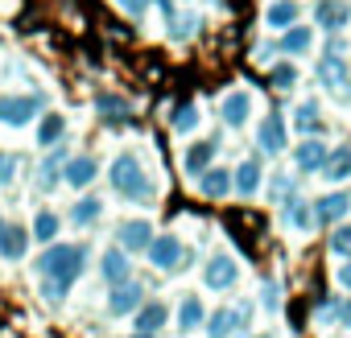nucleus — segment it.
Returning <instances> with one entry per match:
<instances>
[{
  "label": "nucleus",
  "instance_id": "4c0bfd02",
  "mask_svg": "<svg viewBox=\"0 0 351 338\" xmlns=\"http://www.w3.org/2000/svg\"><path fill=\"white\" fill-rule=\"evenodd\" d=\"M261 305H265V313H281V285L273 276L261 281Z\"/></svg>",
  "mask_w": 351,
  "mask_h": 338
},
{
  "label": "nucleus",
  "instance_id": "4be33fe9",
  "mask_svg": "<svg viewBox=\"0 0 351 338\" xmlns=\"http://www.w3.org/2000/svg\"><path fill=\"white\" fill-rule=\"evenodd\" d=\"M195 186H199L203 198H228V194H232V169L211 165V169H203V174L195 178Z\"/></svg>",
  "mask_w": 351,
  "mask_h": 338
},
{
  "label": "nucleus",
  "instance_id": "49530a36",
  "mask_svg": "<svg viewBox=\"0 0 351 338\" xmlns=\"http://www.w3.org/2000/svg\"><path fill=\"white\" fill-rule=\"evenodd\" d=\"M0 227H5V215H0Z\"/></svg>",
  "mask_w": 351,
  "mask_h": 338
},
{
  "label": "nucleus",
  "instance_id": "ddd939ff",
  "mask_svg": "<svg viewBox=\"0 0 351 338\" xmlns=\"http://www.w3.org/2000/svg\"><path fill=\"white\" fill-rule=\"evenodd\" d=\"M261 186H265V165H261V157H248V161H240V165L232 169V190H236L240 198L261 194Z\"/></svg>",
  "mask_w": 351,
  "mask_h": 338
},
{
  "label": "nucleus",
  "instance_id": "72a5a7b5",
  "mask_svg": "<svg viewBox=\"0 0 351 338\" xmlns=\"http://www.w3.org/2000/svg\"><path fill=\"white\" fill-rule=\"evenodd\" d=\"M169 128L173 132H195L199 128V107L195 103H178V107L169 112Z\"/></svg>",
  "mask_w": 351,
  "mask_h": 338
},
{
  "label": "nucleus",
  "instance_id": "a211bd4d",
  "mask_svg": "<svg viewBox=\"0 0 351 338\" xmlns=\"http://www.w3.org/2000/svg\"><path fill=\"white\" fill-rule=\"evenodd\" d=\"M252 116V91H228L223 103H219V120L228 128H244Z\"/></svg>",
  "mask_w": 351,
  "mask_h": 338
},
{
  "label": "nucleus",
  "instance_id": "9d476101",
  "mask_svg": "<svg viewBox=\"0 0 351 338\" xmlns=\"http://www.w3.org/2000/svg\"><path fill=\"white\" fill-rule=\"evenodd\" d=\"M149 244H153V223L149 219H124L116 227V248H124L128 256L149 252Z\"/></svg>",
  "mask_w": 351,
  "mask_h": 338
},
{
  "label": "nucleus",
  "instance_id": "412c9836",
  "mask_svg": "<svg viewBox=\"0 0 351 338\" xmlns=\"http://www.w3.org/2000/svg\"><path fill=\"white\" fill-rule=\"evenodd\" d=\"M215 153H219V140H215V136L195 140V144L186 148V157H182V169H186L191 178H199L203 169H211V165H215Z\"/></svg>",
  "mask_w": 351,
  "mask_h": 338
},
{
  "label": "nucleus",
  "instance_id": "ea45409f",
  "mask_svg": "<svg viewBox=\"0 0 351 338\" xmlns=\"http://www.w3.org/2000/svg\"><path fill=\"white\" fill-rule=\"evenodd\" d=\"M339 305H343V297H322L318 309H314V317H318L322 326H330V322H339Z\"/></svg>",
  "mask_w": 351,
  "mask_h": 338
},
{
  "label": "nucleus",
  "instance_id": "c03bdc74",
  "mask_svg": "<svg viewBox=\"0 0 351 338\" xmlns=\"http://www.w3.org/2000/svg\"><path fill=\"white\" fill-rule=\"evenodd\" d=\"M128 338H157V334H136V330H132V334H128Z\"/></svg>",
  "mask_w": 351,
  "mask_h": 338
},
{
  "label": "nucleus",
  "instance_id": "f03ea898",
  "mask_svg": "<svg viewBox=\"0 0 351 338\" xmlns=\"http://www.w3.org/2000/svg\"><path fill=\"white\" fill-rule=\"evenodd\" d=\"M108 182H112V190H116L124 203H141V207H149V203L157 198L153 178L145 174V165H141L132 153H120V157L108 165Z\"/></svg>",
  "mask_w": 351,
  "mask_h": 338
},
{
  "label": "nucleus",
  "instance_id": "c756f323",
  "mask_svg": "<svg viewBox=\"0 0 351 338\" xmlns=\"http://www.w3.org/2000/svg\"><path fill=\"white\" fill-rule=\"evenodd\" d=\"M199 25H203L199 13H173V17L165 21V34H169V42H191V38L199 34Z\"/></svg>",
  "mask_w": 351,
  "mask_h": 338
},
{
  "label": "nucleus",
  "instance_id": "b1692460",
  "mask_svg": "<svg viewBox=\"0 0 351 338\" xmlns=\"http://www.w3.org/2000/svg\"><path fill=\"white\" fill-rule=\"evenodd\" d=\"M165 322H169V305H165V301H145V305L132 313V330H136V334H157Z\"/></svg>",
  "mask_w": 351,
  "mask_h": 338
},
{
  "label": "nucleus",
  "instance_id": "f257e3e1",
  "mask_svg": "<svg viewBox=\"0 0 351 338\" xmlns=\"http://www.w3.org/2000/svg\"><path fill=\"white\" fill-rule=\"evenodd\" d=\"M87 268V244H46V252H38L34 260V272H38V293L58 305L66 301V293L75 289V281L83 276Z\"/></svg>",
  "mask_w": 351,
  "mask_h": 338
},
{
  "label": "nucleus",
  "instance_id": "f8f14e48",
  "mask_svg": "<svg viewBox=\"0 0 351 338\" xmlns=\"http://www.w3.org/2000/svg\"><path fill=\"white\" fill-rule=\"evenodd\" d=\"M95 178H99V161H95L91 153H75V157L62 165V182H66L71 190H87Z\"/></svg>",
  "mask_w": 351,
  "mask_h": 338
},
{
  "label": "nucleus",
  "instance_id": "393cba45",
  "mask_svg": "<svg viewBox=\"0 0 351 338\" xmlns=\"http://www.w3.org/2000/svg\"><path fill=\"white\" fill-rule=\"evenodd\" d=\"M277 46H281V54L302 58V54H310V50H314V29L298 21V25H289V29L281 34V42H277Z\"/></svg>",
  "mask_w": 351,
  "mask_h": 338
},
{
  "label": "nucleus",
  "instance_id": "39448f33",
  "mask_svg": "<svg viewBox=\"0 0 351 338\" xmlns=\"http://www.w3.org/2000/svg\"><path fill=\"white\" fill-rule=\"evenodd\" d=\"M248 317H252V301H236V305H223V309L207 313L203 330H207V338H232L248 326Z\"/></svg>",
  "mask_w": 351,
  "mask_h": 338
},
{
  "label": "nucleus",
  "instance_id": "cd10ccee",
  "mask_svg": "<svg viewBox=\"0 0 351 338\" xmlns=\"http://www.w3.org/2000/svg\"><path fill=\"white\" fill-rule=\"evenodd\" d=\"M62 136H66V116H58V112L38 116V148H54V144H62Z\"/></svg>",
  "mask_w": 351,
  "mask_h": 338
},
{
  "label": "nucleus",
  "instance_id": "5701e85b",
  "mask_svg": "<svg viewBox=\"0 0 351 338\" xmlns=\"http://www.w3.org/2000/svg\"><path fill=\"white\" fill-rule=\"evenodd\" d=\"M314 21H318L326 34H339V29L351 21L347 0H318V5H314Z\"/></svg>",
  "mask_w": 351,
  "mask_h": 338
},
{
  "label": "nucleus",
  "instance_id": "2f4dec72",
  "mask_svg": "<svg viewBox=\"0 0 351 338\" xmlns=\"http://www.w3.org/2000/svg\"><path fill=\"white\" fill-rule=\"evenodd\" d=\"M58 231H62V219H58L54 211H38V215H34V227H29V239H38V244H54Z\"/></svg>",
  "mask_w": 351,
  "mask_h": 338
},
{
  "label": "nucleus",
  "instance_id": "423d86ee",
  "mask_svg": "<svg viewBox=\"0 0 351 338\" xmlns=\"http://www.w3.org/2000/svg\"><path fill=\"white\" fill-rule=\"evenodd\" d=\"M236 281H240V264H236L228 252H215V256L203 264V285H207L211 293H228V289H236Z\"/></svg>",
  "mask_w": 351,
  "mask_h": 338
},
{
  "label": "nucleus",
  "instance_id": "c9c22d12",
  "mask_svg": "<svg viewBox=\"0 0 351 338\" xmlns=\"http://www.w3.org/2000/svg\"><path fill=\"white\" fill-rule=\"evenodd\" d=\"M298 194V182L289 178V174H277V178H269V203H289Z\"/></svg>",
  "mask_w": 351,
  "mask_h": 338
},
{
  "label": "nucleus",
  "instance_id": "bb28decb",
  "mask_svg": "<svg viewBox=\"0 0 351 338\" xmlns=\"http://www.w3.org/2000/svg\"><path fill=\"white\" fill-rule=\"evenodd\" d=\"M298 17H302V9H298V0H273V5L265 9V25L269 29H289V25H298Z\"/></svg>",
  "mask_w": 351,
  "mask_h": 338
},
{
  "label": "nucleus",
  "instance_id": "f704fd0d",
  "mask_svg": "<svg viewBox=\"0 0 351 338\" xmlns=\"http://www.w3.org/2000/svg\"><path fill=\"white\" fill-rule=\"evenodd\" d=\"M326 248H330V256H339V260H351V223H335V227H330V239H326Z\"/></svg>",
  "mask_w": 351,
  "mask_h": 338
},
{
  "label": "nucleus",
  "instance_id": "9b49d317",
  "mask_svg": "<svg viewBox=\"0 0 351 338\" xmlns=\"http://www.w3.org/2000/svg\"><path fill=\"white\" fill-rule=\"evenodd\" d=\"M318 83H322L326 91L347 95V87H351V66H347V54H322V62H318Z\"/></svg>",
  "mask_w": 351,
  "mask_h": 338
},
{
  "label": "nucleus",
  "instance_id": "58836bf2",
  "mask_svg": "<svg viewBox=\"0 0 351 338\" xmlns=\"http://www.w3.org/2000/svg\"><path fill=\"white\" fill-rule=\"evenodd\" d=\"M17 165H21L17 153H5V148H0V186H13V182H17Z\"/></svg>",
  "mask_w": 351,
  "mask_h": 338
},
{
  "label": "nucleus",
  "instance_id": "dca6fc26",
  "mask_svg": "<svg viewBox=\"0 0 351 338\" xmlns=\"http://www.w3.org/2000/svg\"><path fill=\"white\" fill-rule=\"evenodd\" d=\"M99 281L112 289V285H124V281H132V260H128V252L124 248H108L104 256H99Z\"/></svg>",
  "mask_w": 351,
  "mask_h": 338
},
{
  "label": "nucleus",
  "instance_id": "f3484780",
  "mask_svg": "<svg viewBox=\"0 0 351 338\" xmlns=\"http://www.w3.org/2000/svg\"><path fill=\"white\" fill-rule=\"evenodd\" d=\"M322 161H326V144L318 136H302V144L293 148V169L306 178V174H322Z\"/></svg>",
  "mask_w": 351,
  "mask_h": 338
},
{
  "label": "nucleus",
  "instance_id": "a19ab883",
  "mask_svg": "<svg viewBox=\"0 0 351 338\" xmlns=\"http://www.w3.org/2000/svg\"><path fill=\"white\" fill-rule=\"evenodd\" d=\"M116 5L124 9V17H145L153 9V0H116Z\"/></svg>",
  "mask_w": 351,
  "mask_h": 338
},
{
  "label": "nucleus",
  "instance_id": "20e7f679",
  "mask_svg": "<svg viewBox=\"0 0 351 338\" xmlns=\"http://www.w3.org/2000/svg\"><path fill=\"white\" fill-rule=\"evenodd\" d=\"M149 264L157 268V272H182L186 264H191V252H186V244L178 239V235H153V244H149Z\"/></svg>",
  "mask_w": 351,
  "mask_h": 338
},
{
  "label": "nucleus",
  "instance_id": "2eb2a0df",
  "mask_svg": "<svg viewBox=\"0 0 351 338\" xmlns=\"http://www.w3.org/2000/svg\"><path fill=\"white\" fill-rule=\"evenodd\" d=\"M95 112H99V120H104L108 128H124V124H132V103H128L124 95L99 91V95H95Z\"/></svg>",
  "mask_w": 351,
  "mask_h": 338
},
{
  "label": "nucleus",
  "instance_id": "a878e982",
  "mask_svg": "<svg viewBox=\"0 0 351 338\" xmlns=\"http://www.w3.org/2000/svg\"><path fill=\"white\" fill-rule=\"evenodd\" d=\"M322 178H326V182H347V178H351V144L326 148V161H322Z\"/></svg>",
  "mask_w": 351,
  "mask_h": 338
},
{
  "label": "nucleus",
  "instance_id": "37998d69",
  "mask_svg": "<svg viewBox=\"0 0 351 338\" xmlns=\"http://www.w3.org/2000/svg\"><path fill=\"white\" fill-rule=\"evenodd\" d=\"M339 326L351 330V297H343V305H339Z\"/></svg>",
  "mask_w": 351,
  "mask_h": 338
},
{
  "label": "nucleus",
  "instance_id": "473e14b6",
  "mask_svg": "<svg viewBox=\"0 0 351 338\" xmlns=\"http://www.w3.org/2000/svg\"><path fill=\"white\" fill-rule=\"evenodd\" d=\"M293 128H298L302 136H318V132H322V120H318V103H314V99H306V103L293 107Z\"/></svg>",
  "mask_w": 351,
  "mask_h": 338
},
{
  "label": "nucleus",
  "instance_id": "aec40b11",
  "mask_svg": "<svg viewBox=\"0 0 351 338\" xmlns=\"http://www.w3.org/2000/svg\"><path fill=\"white\" fill-rule=\"evenodd\" d=\"M281 223H285L289 231H302V235H310V231H314V207H310L302 194H293L289 203H281Z\"/></svg>",
  "mask_w": 351,
  "mask_h": 338
},
{
  "label": "nucleus",
  "instance_id": "c85d7f7f",
  "mask_svg": "<svg viewBox=\"0 0 351 338\" xmlns=\"http://www.w3.org/2000/svg\"><path fill=\"white\" fill-rule=\"evenodd\" d=\"M203 322H207L203 301H199L195 293H186L182 305H178V330H182V334H195V330H203Z\"/></svg>",
  "mask_w": 351,
  "mask_h": 338
},
{
  "label": "nucleus",
  "instance_id": "0eeeda50",
  "mask_svg": "<svg viewBox=\"0 0 351 338\" xmlns=\"http://www.w3.org/2000/svg\"><path fill=\"white\" fill-rule=\"evenodd\" d=\"M314 207V227H335V223H347V215H351V194L347 190H330V194H322L318 203H310Z\"/></svg>",
  "mask_w": 351,
  "mask_h": 338
},
{
  "label": "nucleus",
  "instance_id": "79ce46f5",
  "mask_svg": "<svg viewBox=\"0 0 351 338\" xmlns=\"http://www.w3.org/2000/svg\"><path fill=\"white\" fill-rule=\"evenodd\" d=\"M335 281H339V285H343V289L351 293V260H343V264H339V272H335Z\"/></svg>",
  "mask_w": 351,
  "mask_h": 338
},
{
  "label": "nucleus",
  "instance_id": "1a4fd4ad",
  "mask_svg": "<svg viewBox=\"0 0 351 338\" xmlns=\"http://www.w3.org/2000/svg\"><path fill=\"white\" fill-rule=\"evenodd\" d=\"M285 144H289L285 116H281V112H269V116L261 120V128H256V148L269 153V157H277V153H285Z\"/></svg>",
  "mask_w": 351,
  "mask_h": 338
},
{
  "label": "nucleus",
  "instance_id": "e433bc0d",
  "mask_svg": "<svg viewBox=\"0 0 351 338\" xmlns=\"http://www.w3.org/2000/svg\"><path fill=\"white\" fill-rule=\"evenodd\" d=\"M269 83H273L277 91H289V87L298 83V66H293V62H277V66H269Z\"/></svg>",
  "mask_w": 351,
  "mask_h": 338
},
{
  "label": "nucleus",
  "instance_id": "6ab92c4d",
  "mask_svg": "<svg viewBox=\"0 0 351 338\" xmlns=\"http://www.w3.org/2000/svg\"><path fill=\"white\" fill-rule=\"evenodd\" d=\"M25 252H29V227H21V223H5L0 227V260H25Z\"/></svg>",
  "mask_w": 351,
  "mask_h": 338
},
{
  "label": "nucleus",
  "instance_id": "6e6552de",
  "mask_svg": "<svg viewBox=\"0 0 351 338\" xmlns=\"http://www.w3.org/2000/svg\"><path fill=\"white\" fill-rule=\"evenodd\" d=\"M141 305H145V285L141 281H124V285L108 289V313L112 317H132Z\"/></svg>",
  "mask_w": 351,
  "mask_h": 338
},
{
  "label": "nucleus",
  "instance_id": "a18cd8bd",
  "mask_svg": "<svg viewBox=\"0 0 351 338\" xmlns=\"http://www.w3.org/2000/svg\"><path fill=\"white\" fill-rule=\"evenodd\" d=\"M252 338H277V334H252Z\"/></svg>",
  "mask_w": 351,
  "mask_h": 338
},
{
  "label": "nucleus",
  "instance_id": "7ed1b4c3",
  "mask_svg": "<svg viewBox=\"0 0 351 338\" xmlns=\"http://www.w3.org/2000/svg\"><path fill=\"white\" fill-rule=\"evenodd\" d=\"M46 107V91H29V95H0V124L9 128H25L38 120V112Z\"/></svg>",
  "mask_w": 351,
  "mask_h": 338
},
{
  "label": "nucleus",
  "instance_id": "4468645a",
  "mask_svg": "<svg viewBox=\"0 0 351 338\" xmlns=\"http://www.w3.org/2000/svg\"><path fill=\"white\" fill-rule=\"evenodd\" d=\"M66 161H71V153H66L62 144L46 148V157H42V165H38V190H42V194L58 190V182H62V165H66Z\"/></svg>",
  "mask_w": 351,
  "mask_h": 338
},
{
  "label": "nucleus",
  "instance_id": "7c9ffc66",
  "mask_svg": "<svg viewBox=\"0 0 351 338\" xmlns=\"http://www.w3.org/2000/svg\"><path fill=\"white\" fill-rule=\"evenodd\" d=\"M99 215H104V198H95V194H83V198L71 207V223H75V227H95Z\"/></svg>",
  "mask_w": 351,
  "mask_h": 338
}]
</instances>
